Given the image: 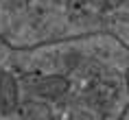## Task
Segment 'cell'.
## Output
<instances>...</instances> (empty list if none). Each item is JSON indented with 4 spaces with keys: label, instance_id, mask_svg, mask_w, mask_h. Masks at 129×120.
<instances>
[{
    "label": "cell",
    "instance_id": "6da1fadb",
    "mask_svg": "<svg viewBox=\"0 0 129 120\" xmlns=\"http://www.w3.org/2000/svg\"><path fill=\"white\" fill-rule=\"evenodd\" d=\"M33 94L40 96V98L46 100H57L61 96H66L70 90V81L63 76V74H44L33 83Z\"/></svg>",
    "mask_w": 129,
    "mask_h": 120
},
{
    "label": "cell",
    "instance_id": "7a4b0ae2",
    "mask_svg": "<svg viewBox=\"0 0 129 120\" xmlns=\"http://www.w3.org/2000/svg\"><path fill=\"white\" fill-rule=\"evenodd\" d=\"M18 100H20V90L15 76L9 72H0V113L11 116L18 109Z\"/></svg>",
    "mask_w": 129,
    "mask_h": 120
},
{
    "label": "cell",
    "instance_id": "3957f363",
    "mask_svg": "<svg viewBox=\"0 0 129 120\" xmlns=\"http://www.w3.org/2000/svg\"><path fill=\"white\" fill-rule=\"evenodd\" d=\"M127 90H129V70H127Z\"/></svg>",
    "mask_w": 129,
    "mask_h": 120
}]
</instances>
